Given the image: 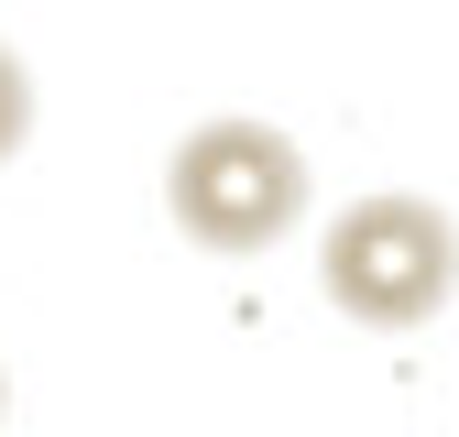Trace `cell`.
<instances>
[{"instance_id": "1", "label": "cell", "mask_w": 459, "mask_h": 437, "mask_svg": "<svg viewBox=\"0 0 459 437\" xmlns=\"http://www.w3.org/2000/svg\"><path fill=\"white\" fill-rule=\"evenodd\" d=\"M307 197H317V176H307L296 132L241 121V109H230V121H197L176 153H164V218H176L197 252H219V262L273 252L307 218Z\"/></svg>"}, {"instance_id": "2", "label": "cell", "mask_w": 459, "mask_h": 437, "mask_svg": "<svg viewBox=\"0 0 459 437\" xmlns=\"http://www.w3.org/2000/svg\"><path fill=\"white\" fill-rule=\"evenodd\" d=\"M317 285L339 317L383 328V339H405L427 328L448 296H459V218L437 197H351L328 218V252H317Z\"/></svg>"}, {"instance_id": "3", "label": "cell", "mask_w": 459, "mask_h": 437, "mask_svg": "<svg viewBox=\"0 0 459 437\" xmlns=\"http://www.w3.org/2000/svg\"><path fill=\"white\" fill-rule=\"evenodd\" d=\"M22 142H33V66L0 44V164H12Z\"/></svg>"}, {"instance_id": "4", "label": "cell", "mask_w": 459, "mask_h": 437, "mask_svg": "<svg viewBox=\"0 0 459 437\" xmlns=\"http://www.w3.org/2000/svg\"><path fill=\"white\" fill-rule=\"evenodd\" d=\"M0 416H12V382H0Z\"/></svg>"}]
</instances>
